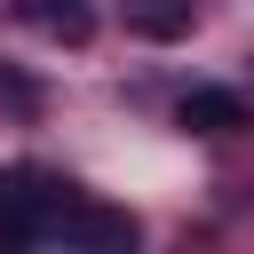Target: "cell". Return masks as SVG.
Listing matches in <instances>:
<instances>
[{
  "label": "cell",
  "mask_w": 254,
  "mask_h": 254,
  "mask_svg": "<svg viewBox=\"0 0 254 254\" xmlns=\"http://www.w3.org/2000/svg\"><path fill=\"white\" fill-rule=\"evenodd\" d=\"M175 119H183L190 135H238V127H254V119H246V103H238L230 87H190Z\"/></svg>",
  "instance_id": "obj_1"
},
{
  "label": "cell",
  "mask_w": 254,
  "mask_h": 254,
  "mask_svg": "<svg viewBox=\"0 0 254 254\" xmlns=\"http://www.w3.org/2000/svg\"><path fill=\"white\" fill-rule=\"evenodd\" d=\"M119 24L135 32V40H183L190 32V0H119Z\"/></svg>",
  "instance_id": "obj_2"
},
{
  "label": "cell",
  "mask_w": 254,
  "mask_h": 254,
  "mask_svg": "<svg viewBox=\"0 0 254 254\" xmlns=\"http://www.w3.org/2000/svg\"><path fill=\"white\" fill-rule=\"evenodd\" d=\"M48 40H64V48H87V32H95V8L87 0H16Z\"/></svg>",
  "instance_id": "obj_3"
},
{
  "label": "cell",
  "mask_w": 254,
  "mask_h": 254,
  "mask_svg": "<svg viewBox=\"0 0 254 254\" xmlns=\"http://www.w3.org/2000/svg\"><path fill=\"white\" fill-rule=\"evenodd\" d=\"M0 95H8V103H32V79H8V71H0Z\"/></svg>",
  "instance_id": "obj_4"
}]
</instances>
